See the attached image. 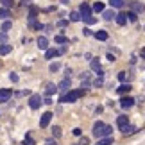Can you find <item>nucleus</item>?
<instances>
[{
	"label": "nucleus",
	"mask_w": 145,
	"mask_h": 145,
	"mask_svg": "<svg viewBox=\"0 0 145 145\" xmlns=\"http://www.w3.org/2000/svg\"><path fill=\"white\" fill-rule=\"evenodd\" d=\"M111 133H113V129H111L109 125L102 124V122H97V124L93 125V136L95 138H108Z\"/></svg>",
	"instance_id": "1"
},
{
	"label": "nucleus",
	"mask_w": 145,
	"mask_h": 145,
	"mask_svg": "<svg viewBox=\"0 0 145 145\" xmlns=\"http://www.w3.org/2000/svg\"><path fill=\"white\" fill-rule=\"evenodd\" d=\"M82 95H84V90H70L66 91L63 97H61V102L63 104H68V102H75L77 99H81Z\"/></svg>",
	"instance_id": "2"
},
{
	"label": "nucleus",
	"mask_w": 145,
	"mask_h": 145,
	"mask_svg": "<svg viewBox=\"0 0 145 145\" xmlns=\"http://www.w3.org/2000/svg\"><path fill=\"white\" fill-rule=\"evenodd\" d=\"M29 106H31V109H38V108L41 106V97H40V95H31Z\"/></svg>",
	"instance_id": "3"
},
{
	"label": "nucleus",
	"mask_w": 145,
	"mask_h": 145,
	"mask_svg": "<svg viewBox=\"0 0 145 145\" xmlns=\"http://www.w3.org/2000/svg\"><path fill=\"white\" fill-rule=\"evenodd\" d=\"M79 11H81V18H86V16H91V7L88 5L86 2L84 4H81V7H79Z\"/></svg>",
	"instance_id": "4"
},
{
	"label": "nucleus",
	"mask_w": 145,
	"mask_h": 145,
	"mask_svg": "<svg viewBox=\"0 0 145 145\" xmlns=\"http://www.w3.org/2000/svg\"><path fill=\"white\" fill-rule=\"evenodd\" d=\"M50 120H52V113H50V111H47V113H43V115H41L40 125H41V127H47V125L50 124Z\"/></svg>",
	"instance_id": "5"
},
{
	"label": "nucleus",
	"mask_w": 145,
	"mask_h": 145,
	"mask_svg": "<svg viewBox=\"0 0 145 145\" xmlns=\"http://www.w3.org/2000/svg\"><path fill=\"white\" fill-rule=\"evenodd\" d=\"M11 95H13V91H11V90H7V88L0 90V102H7V100L11 99Z\"/></svg>",
	"instance_id": "6"
},
{
	"label": "nucleus",
	"mask_w": 145,
	"mask_h": 145,
	"mask_svg": "<svg viewBox=\"0 0 145 145\" xmlns=\"http://www.w3.org/2000/svg\"><path fill=\"white\" fill-rule=\"evenodd\" d=\"M133 104H135V99H133V97H124V99L120 100V106H122V108H124V109L131 108Z\"/></svg>",
	"instance_id": "7"
},
{
	"label": "nucleus",
	"mask_w": 145,
	"mask_h": 145,
	"mask_svg": "<svg viewBox=\"0 0 145 145\" xmlns=\"http://www.w3.org/2000/svg\"><path fill=\"white\" fill-rule=\"evenodd\" d=\"M36 14H38V7H31V13H29V25H34V24H36Z\"/></svg>",
	"instance_id": "8"
},
{
	"label": "nucleus",
	"mask_w": 145,
	"mask_h": 145,
	"mask_svg": "<svg viewBox=\"0 0 145 145\" xmlns=\"http://www.w3.org/2000/svg\"><path fill=\"white\" fill-rule=\"evenodd\" d=\"M115 20H116V24H118V25H125L127 24V14L125 13H120V14L115 16Z\"/></svg>",
	"instance_id": "9"
},
{
	"label": "nucleus",
	"mask_w": 145,
	"mask_h": 145,
	"mask_svg": "<svg viewBox=\"0 0 145 145\" xmlns=\"http://www.w3.org/2000/svg\"><path fill=\"white\" fill-rule=\"evenodd\" d=\"M38 47H40L41 50H47V48H48V40H47L45 36L38 38Z\"/></svg>",
	"instance_id": "10"
},
{
	"label": "nucleus",
	"mask_w": 145,
	"mask_h": 145,
	"mask_svg": "<svg viewBox=\"0 0 145 145\" xmlns=\"http://www.w3.org/2000/svg\"><path fill=\"white\" fill-rule=\"evenodd\" d=\"M57 90H61V91H68V90H70V81H68V79L61 81L59 84H57Z\"/></svg>",
	"instance_id": "11"
},
{
	"label": "nucleus",
	"mask_w": 145,
	"mask_h": 145,
	"mask_svg": "<svg viewBox=\"0 0 145 145\" xmlns=\"http://www.w3.org/2000/svg\"><path fill=\"white\" fill-rule=\"evenodd\" d=\"M133 13H143V4L142 2H131Z\"/></svg>",
	"instance_id": "12"
},
{
	"label": "nucleus",
	"mask_w": 145,
	"mask_h": 145,
	"mask_svg": "<svg viewBox=\"0 0 145 145\" xmlns=\"http://www.w3.org/2000/svg\"><path fill=\"white\" fill-rule=\"evenodd\" d=\"M11 50H13V47H11V45H7V43H2V45H0V54H2V56L9 54Z\"/></svg>",
	"instance_id": "13"
},
{
	"label": "nucleus",
	"mask_w": 145,
	"mask_h": 145,
	"mask_svg": "<svg viewBox=\"0 0 145 145\" xmlns=\"http://www.w3.org/2000/svg\"><path fill=\"white\" fill-rule=\"evenodd\" d=\"M127 124H129V120H127V116H118V118H116V125H118L120 129H122L124 125H127Z\"/></svg>",
	"instance_id": "14"
},
{
	"label": "nucleus",
	"mask_w": 145,
	"mask_h": 145,
	"mask_svg": "<svg viewBox=\"0 0 145 145\" xmlns=\"http://www.w3.org/2000/svg\"><path fill=\"white\" fill-rule=\"evenodd\" d=\"M116 91H118L120 95H125V93L131 91V86H129V84H122L120 88H116Z\"/></svg>",
	"instance_id": "15"
},
{
	"label": "nucleus",
	"mask_w": 145,
	"mask_h": 145,
	"mask_svg": "<svg viewBox=\"0 0 145 145\" xmlns=\"http://www.w3.org/2000/svg\"><path fill=\"white\" fill-rule=\"evenodd\" d=\"M95 38L100 40V41H106V40H108V32H106V31H97L95 32Z\"/></svg>",
	"instance_id": "16"
},
{
	"label": "nucleus",
	"mask_w": 145,
	"mask_h": 145,
	"mask_svg": "<svg viewBox=\"0 0 145 145\" xmlns=\"http://www.w3.org/2000/svg\"><path fill=\"white\" fill-rule=\"evenodd\" d=\"M47 95H54V93L56 91H57V86H56V84H52V82H48V84H47Z\"/></svg>",
	"instance_id": "17"
},
{
	"label": "nucleus",
	"mask_w": 145,
	"mask_h": 145,
	"mask_svg": "<svg viewBox=\"0 0 145 145\" xmlns=\"http://www.w3.org/2000/svg\"><path fill=\"white\" fill-rule=\"evenodd\" d=\"M91 70L102 72V66H100V61H99V59H91Z\"/></svg>",
	"instance_id": "18"
},
{
	"label": "nucleus",
	"mask_w": 145,
	"mask_h": 145,
	"mask_svg": "<svg viewBox=\"0 0 145 145\" xmlns=\"http://www.w3.org/2000/svg\"><path fill=\"white\" fill-rule=\"evenodd\" d=\"M97 145H113V138H99V142H97Z\"/></svg>",
	"instance_id": "19"
},
{
	"label": "nucleus",
	"mask_w": 145,
	"mask_h": 145,
	"mask_svg": "<svg viewBox=\"0 0 145 145\" xmlns=\"http://www.w3.org/2000/svg\"><path fill=\"white\" fill-rule=\"evenodd\" d=\"M135 131H136V129H135V127H133V125H129V124L122 127V133H124V135H133V133H135Z\"/></svg>",
	"instance_id": "20"
},
{
	"label": "nucleus",
	"mask_w": 145,
	"mask_h": 145,
	"mask_svg": "<svg viewBox=\"0 0 145 145\" xmlns=\"http://www.w3.org/2000/svg\"><path fill=\"white\" fill-rule=\"evenodd\" d=\"M57 54H59L57 50H54V48H47V54H45V57H47V59H52L54 56H57Z\"/></svg>",
	"instance_id": "21"
},
{
	"label": "nucleus",
	"mask_w": 145,
	"mask_h": 145,
	"mask_svg": "<svg viewBox=\"0 0 145 145\" xmlns=\"http://www.w3.org/2000/svg\"><path fill=\"white\" fill-rule=\"evenodd\" d=\"M109 4H111V7H122L124 5V0H109Z\"/></svg>",
	"instance_id": "22"
},
{
	"label": "nucleus",
	"mask_w": 145,
	"mask_h": 145,
	"mask_svg": "<svg viewBox=\"0 0 145 145\" xmlns=\"http://www.w3.org/2000/svg\"><path fill=\"white\" fill-rule=\"evenodd\" d=\"M11 27H13V22H9V20H5L4 24H2V32H7Z\"/></svg>",
	"instance_id": "23"
},
{
	"label": "nucleus",
	"mask_w": 145,
	"mask_h": 145,
	"mask_svg": "<svg viewBox=\"0 0 145 145\" xmlns=\"http://www.w3.org/2000/svg\"><path fill=\"white\" fill-rule=\"evenodd\" d=\"M0 4L4 5V9H9V7H13V0H0Z\"/></svg>",
	"instance_id": "24"
},
{
	"label": "nucleus",
	"mask_w": 145,
	"mask_h": 145,
	"mask_svg": "<svg viewBox=\"0 0 145 145\" xmlns=\"http://www.w3.org/2000/svg\"><path fill=\"white\" fill-rule=\"evenodd\" d=\"M102 13H104V18H106V20H113L115 16H116L113 11H102Z\"/></svg>",
	"instance_id": "25"
},
{
	"label": "nucleus",
	"mask_w": 145,
	"mask_h": 145,
	"mask_svg": "<svg viewBox=\"0 0 145 145\" xmlns=\"http://www.w3.org/2000/svg\"><path fill=\"white\" fill-rule=\"evenodd\" d=\"M93 9H95L97 13H102V11H104V4H102V2H95V5H93Z\"/></svg>",
	"instance_id": "26"
},
{
	"label": "nucleus",
	"mask_w": 145,
	"mask_h": 145,
	"mask_svg": "<svg viewBox=\"0 0 145 145\" xmlns=\"http://www.w3.org/2000/svg\"><path fill=\"white\" fill-rule=\"evenodd\" d=\"M7 16H11V13H9V9H0V18H7Z\"/></svg>",
	"instance_id": "27"
},
{
	"label": "nucleus",
	"mask_w": 145,
	"mask_h": 145,
	"mask_svg": "<svg viewBox=\"0 0 145 145\" xmlns=\"http://www.w3.org/2000/svg\"><path fill=\"white\" fill-rule=\"evenodd\" d=\"M70 20L72 22H79L81 20V14L79 13H70Z\"/></svg>",
	"instance_id": "28"
},
{
	"label": "nucleus",
	"mask_w": 145,
	"mask_h": 145,
	"mask_svg": "<svg viewBox=\"0 0 145 145\" xmlns=\"http://www.w3.org/2000/svg\"><path fill=\"white\" fill-rule=\"evenodd\" d=\"M66 41H68V40H66L65 36H61V34L56 36V43H66Z\"/></svg>",
	"instance_id": "29"
},
{
	"label": "nucleus",
	"mask_w": 145,
	"mask_h": 145,
	"mask_svg": "<svg viewBox=\"0 0 145 145\" xmlns=\"http://www.w3.org/2000/svg\"><path fill=\"white\" fill-rule=\"evenodd\" d=\"M82 20H84L86 24H90V25H91V24H95V22H97V18H93V16H86V18H82Z\"/></svg>",
	"instance_id": "30"
},
{
	"label": "nucleus",
	"mask_w": 145,
	"mask_h": 145,
	"mask_svg": "<svg viewBox=\"0 0 145 145\" xmlns=\"http://www.w3.org/2000/svg\"><path fill=\"white\" fill-rule=\"evenodd\" d=\"M7 41V32H0V43Z\"/></svg>",
	"instance_id": "31"
},
{
	"label": "nucleus",
	"mask_w": 145,
	"mask_h": 145,
	"mask_svg": "<svg viewBox=\"0 0 145 145\" xmlns=\"http://www.w3.org/2000/svg\"><path fill=\"white\" fill-rule=\"evenodd\" d=\"M59 63H52V65H50V72H56V70H59Z\"/></svg>",
	"instance_id": "32"
},
{
	"label": "nucleus",
	"mask_w": 145,
	"mask_h": 145,
	"mask_svg": "<svg viewBox=\"0 0 145 145\" xmlns=\"http://www.w3.org/2000/svg\"><path fill=\"white\" fill-rule=\"evenodd\" d=\"M52 133H54V136H61V129H59V127H54Z\"/></svg>",
	"instance_id": "33"
},
{
	"label": "nucleus",
	"mask_w": 145,
	"mask_h": 145,
	"mask_svg": "<svg viewBox=\"0 0 145 145\" xmlns=\"http://www.w3.org/2000/svg\"><path fill=\"white\" fill-rule=\"evenodd\" d=\"M127 16H129V20H131V22H136V13H133V11H131V13L127 14Z\"/></svg>",
	"instance_id": "34"
},
{
	"label": "nucleus",
	"mask_w": 145,
	"mask_h": 145,
	"mask_svg": "<svg viewBox=\"0 0 145 145\" xmlns=\"http://www.w3.org/2000/svg\"><path fill=\"white\" fill-rule=\"evenodd\" d=\"M118 79H120L122 82L125 81V72H118Z\"/></svg>",
	"instance_id": "35"
},
{
	"label": "nucleus",
	"mask_w": 145,
	"mask_h": 145,
	"mask_svg": "<svg viewBox=\"0 0 145 145\" xmlns=\"http://www.w3.org/2000/svg\"><path fill=\"white\" fill-rule=\"evenodd\" d=\"M9 79L13 81V82H18V75H16V74H11V75H9Z\"/></svg>",
	"instance_id": "36"
},
{
	"label": "nucleus",
	"mask_w": 145,
	"mask_h": 145,
	"mask_svg": "<svg viewBox=\"0 0 145 145\" xmlns=\"http://www.w3.org/2000/svg\"><path fill=\"white\" fill-rule=\"evenodd\" d=\"M24 145H34V142H32V138H25Z\"/></svg>",
	"instance_id": "37"
},
{
	"label": "nucleus",
	"mask_w": 145,
	"mask_h": 145,
	"mask_svg": "<svg viewBox=\"0 0 145 145\" xmlns=\"http://www.w3.org/2000/svg\"><path fill=\"white\" fill-rule=\"evenodd\" d=\"M81 133H82V131L79 129V127H75V129H74V135H75V136H81Z\"/></svg>",
	"instance_id": "38"
},
{
	"label": "nucleus",
	"mask_w": 145,
	"mask_h": 145,
	"mask_svg": "<svg viewBox=\"0 0 145 145\" xmlns=\"http://www.w3.org/2000/svg\"><path fill=\"white\" fill-rule=\"evenodd\" d=\"M140 54H142V57L145 59V48H142V52H140Z\"/></svg>",
	"instance_id": "39"
},
{
	"label": "nucleus",
	"mask_w": 145,
	"mask_h": 145,
	"mask_svg": "<svg viewBox=\"0 0 145 145\" xmlns=\"http://www.w3.org/2000/svg\"><path fill=\"white\" fill-rule=\"evenodd\" d=\"M47 145H56V143H54L52 140H48V142H47Z\"/></svg>",
	"instance_id": "40"
}]
</instances>
